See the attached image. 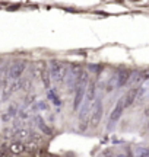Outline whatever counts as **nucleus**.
Wrapping results in <instances>:
<instances>
[{"label": "nucleus", "instance_id": "obj_5", "mask_svg": "<svg viewBox=\"0 0 149 157\" xmlns=\"http://www.w3.org/2000/svg\"><path fill=\"white\" fill-rule=\"evenodd\" d=\"M124 113V105H123V101H121V98L117 101V103H115L114 109L111 111V113H110V118H108V128H113L115 124L120 121L121 115Z\"/></svg>", "mask_w": 149, "mask_h": 157}, {"label": "nucleus", "instance_id": "obj_12", "mask_svg": "<svg viewBox=\"0 0 149 157\" xmlns=\"http://www.w3.org/2000/svg\"><path fill=\"white\" fill-rule=\"evenodd\" d=\"M115 76H117V87H123V86H126L129 83L132 71L127 70V68H121V70H119V73Z\"/></svg>", "mask_w": 149, "mask_h": 157}, {"label": "nucleus", "instance_id": "obj_8", "mask_svg": "<svg viewBox=\"0 0 149 157\" xmlns=\"http://www.w3.org/2000/svg\"><path fill=\"white\" fill-rule=\"evenodd\" d=\"M32 118H34L35 125L38 127V129H40V131H41V132H42L44 135H48V137H51V135L54 134L53 128L50 127V125H48V124L46 122V121H44V118L41 117V115H37V113H35V115H34Z\"/></svg>", "mask_w": 149, "mask_h": 157}, {"label": "nucleus", "instance_id": "obj_1", "mask_svg": "<svg viewBox=\"0 0 149 157\" xmlns=\"http://www.w3.org/2000/svg\"><path fill=\"white\" fill-rule=\"evenodd\" d=\"M89 73L83 70L80 76L76 80V84H74L73 89V112H78L82 106V103L85 101V93H86V87H88V83H89Z\"/></svg>", "mask_w": 149, "mask_h": 157}, {"label": "nucleus", "instance_id": "obj_13", "mask_svg": "<svg viewBox=\"0 0 149 157\" xmlns=\"http://www.w3.org/2000/svg\"><path fill=\"white\" fill-rule=\"evenodd\" d=\"M18 112H19V106L15 105V103H12L10 106L7 108V111L3 113L2 119H3V121H10V119H13L15 117H18Z\"/></svg>", "mask_w": 149, "mask_h": 157}, {"label": "nucleus", "instance_id": "obj_16", "mask_svg": "<svg viewBox=\"0 0 149 157\" xmlns=\"http://www.w3.org/2000/svg\"><path fill=\"white\" fill-rule=\"evenodd\" d=\"M47 96H48V99L53 102V105H56L57 108L62 106V101H60V98H58V95L56 93V90L53 89H48V92H47Z\"/></svg>", "mask_w": 149, "mask_h": 157}, {"label": "nucleus", "instance_id": "obj_9", "mask_svg": "<svg viewBox=\"0 0 149 157\" xmlns=\"http://www.w3.org/2000/svg\"><path fill=\"white\" fill-rule=\"evenodd\" d=\"M97 99V80L91 78L88 87H86V93H85V101L89 103H94V101Z\"/></svg>", "mask_w": 149, "mask_h": 157}, {"label": "nucleus", "instance_id": "obj_6", "mask_svg": "<svg viewBox=\"0 0 149 157\" xmlns=\"http://www.w3.org/2000/svg\"><path fill=\"white\" fill-rule=\"evenodd\" d=\"M31 135H32V131L28 128V127H13V138H16V141H28L31 140Z\"/></svg>", "mask_w": 149, "mask_h": 157}, {"label": "nucleus", "instance_id": "obj_11", "mask_svg": "<svg viewBox=\"0 0 149 157\" xmlns=\"http://www.w3.org/2000/svg\"><path fill=\"white\" fill-rule=\"evenodd\" d=\"M47 67H48V66H47V63L44 61V60H37V61L32 64V67H31V73H32V77H34L35 80H40L42 70H46Z\"/></svg>", "mask_w": 149, "mask_h": 157}, {"label": "nucleus", "instance_id": "obj_22", "mask_svg": "<svg viewBox=\"0 0 149 157\" xmlns=\"http://www.w3.org/2000/svg\"><path fill=\"white\" fill-rule=\"evenodd\" d=\"M115 157H126V156H124V153H123V154H115Z\"/></svg>", "mask_w": 149, "mask_h": 157}, {"label": "nucleus", "instance_id": "obj_18", "mask_svg": "<svg viewBox=\"0 0 149 157\" xmlns=\"http://www.w3.org/2000/svg\"><path fill=\"white\" fill-rule=\"evenodd\" d=\"M31 87H32L31 78H21V90L26 92V93H31Z\"/></svg>", "mask_w": 149, "mask_h": 157}, {"label": "nucleus", "instance_id": "obj_23", "mask_svg": "<svg viewBox=\"0 0 149 157\" xmlns=\"http://www.w3.org/2000/svg\"><path fill=\"white\" fill-rule=\"evenodd\" d=\"M0 92H2V83H0Z\"/></svg>", "mask_w": 149, "mask_h": 157}, {"label": "nucleus", "instance_id": "obj_15", "mask_svg": "<svg viewBox=\"0 0 149 157\" xmlns=\"http://www.w3.org/2000/svg\"><path fill=\"white\" fill-rule=\"evenodd\" d=\"M41 83H42V86L46 87L47 90L51 89V76H50V71H48V67L46 68V70H42V73H41Z\"/></svg>", "mask_w": 149, "mask_h": 157}, {"label": "nucleus", "instance_id": "obj_20", "mask_svg": "<svg viewBox=\"0 0 149 157\" xmlns=\"http://www.w3.org/2000/svg\"><path fill=\"white\" fill-rule=\"evenodd\" d=\"M135 157H149V148H139Z\"/></svg>", "mask_w": 149, "mask_h": 157}, {"label": "nucleus", "instance_id": "obj_4", "mask_svg": "<svg viewBox=\"0 0 149 157\" xmlns=\"http://www.w3.org/2000/svg\"><path fill=\"white\" fill-rule=\"evenodd\" d=\"M25 68H26V63L25 61H22V60L13 61L10 64V67L7 68V77L10 78L12 82L22 78V74L25 73Z\"/></svg>", "mask_w": 149, "mask_h": 157}, {"label": "nucleus", "instance_id": "obj_25", "mask_svg": "<svg viewBox=\"0 0 149 157\" xmlns=\"http://www.w3.org/2000/svg\"><path fill=\"white\" fill-rule=\"evenodd\" d=\"M0 80H2V78H0ZM0 83H2V82H0Z\"/></svg>", "mask_w": 149, "mask_h": 157}, {"label": "nucleus", "instance_id": "obj_17", "mask_svg": "<svg viewBox=\"0 0 149 157\" xmlns=\"http://www.w3.org/2000/svg\"><path fill=\"white\" fill-rule=\"evenodd\" d=\"M32 109H34V112H37V111H48L50 109L48 101H37L32 105Z\"/></svg>", "mask_w": 149, "mask_h": 157}, {"label": "nucleus", "instance_id": "obj_7", "mask_svg": "<svg viewBox=\"0 0 149 157\" xmlns=\"http://www.w3.org/2000/svg\"><path fill=\"white\" fill-rule=\"evenodd\" d=\"M138 92H139V86H135V87H132L129 92H126V95L121 96V101H123L124 109L130 108L133 103L136 102V99H138Z\"/></svg>", "mask_w": 149, "mask_h": 157}, {"label": "nucleus", "instance_id": "obj_19", "mask_svg": "<svg viewBox=\"0 0 149 157\" xmlns=\"http://www.w3.org/2000/svg\"><path fill=\"white\" fill-rule=\"evenodd\" d=\"M89 70H91L92 73L99 74L103 71V66H101V64H92V66H89Z\"/></svg>", "mask_w": 149, "mask_h": 157}, {"label": "nucleus", "instance_id": "obj_14", "mask_svg": "<svg viewBox=\"0 0 149 157\" xmlns=\"http://www.w3.org/2000/svg\"><path fill=\"white\" fill-rule=\"evenodd\" d=\"M83 71V68H82V66L80 64H78V63H72L69 66V68H67V73H69L70 77H73L78 80V77L80 76V73Z\"/></svg>", "mask_w": 149, "mask_h": 157}, {"label": "nucleus", "instance_id": "obj_21", "mask_svg": "<svg viewBox=\"0 0 149 157\" xmlns=\"http://www.w3.org/2000/svg\"><path fill=\"white\" fill-rule=\"evenodd\" d=\"M143 115H145V118H149V105H148V106H146V108H145Z\"/></svg>", "mask_w": 149, "mask_h": 157}, {"label": "nucleus", "instance_id": "obj_10", "mask_svg": "<svg viewBox=\"0 0 149 157\" xmlns=\"http://www.w3.org/2000/svg\"><path fill=\"white\" fill-rule=\"evenodd\" d=\"M28 151V148H26V144L25 143H21V141H13L9 144V153H10L12 156H21L23 153Z\"/></svg>", "mask_w": 149, "mask_h": 157}, {"label": "nucleus", "instance_id": "obj_24", "mask_svg": "<svg viewBox=\"0 0 149 157\" xmlns=\"http://www.w3.org/2000/svg\"><path fill=\"white\" fill-rule=\"evenodd\" d=\"M47 157H54V156H50V154H48V156H47Z\"/></svg>", "mask_w": 149, "mask_h": 157}, {"label": "nucleus", "instance_id": "obj_2", "mask_svg": "<svg viewBox=\"0 0 149 157\" xmlns=\"http://www.w3.org/2000/svg\"><path fill=\"white\" fill-rule=\"evenodd\" d=\"M67 66L64 63L58 61V60H51L48 63V71L51 76V82L56 84H62L66 80V74H67Z\"/></svg>", "mask_w": 149, "mask_h": 157}, {"label": "nucleus", "instance_id": "obj_26", "mask_svg": "<svg viewBox=\"0 0 149 157\" xmlns=\"http://www.w3.org/2000/svg\"><path fill=\"white\" fill-rule=\"evenodd\" d=\"M99 157H103V156H99Z\"/></svg>", "mask_w": 149, "mask_h": 157}, {"label": "nucleus", "instance_id": "obj_3", "mask_svg": "<svg viewBox=\"0 0 149 157\" xmlns=\"http://www.w3.org/2000/svg\"><path fill=\"white\" fill-rule=\"evenodd\" d=\"M104 102L101 98H97L94 103H92V108H91V115H89V128H97L101 119H103V115H104Z\"/></svg>", "mask_w": 149, "mask_h": 157}]
</instances>
